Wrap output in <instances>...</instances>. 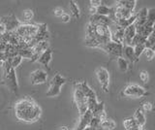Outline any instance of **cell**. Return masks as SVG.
<instances>
[{
	"instance_id": "1",
	"label": "cell",
	"mask_w": 155,
	"mask_h": 130,
	"mask_svg": "<svg viewBox=\"0 0 155 130\" xmlns=\"http://www.w3.org/2000/svg\"><path fill=\"white\" fill-rule=\"evenodd\" d=\"M15 115L18 120L32 123L40 118L42 109L32 98L26 96L15 104Z\"/></svg>"
},
{
	"instance_id": "2",
	"label": "cell",
	"mask_w": 155,
	"mask_h": 130,
	"mask_svg": "<svg viewBox=\"0 0 155 130\" xmlns=\"http://www.w3.org/2000/svg\"><path fill=\"white\" fill-rule=\"evenodd\" d=\"M3 81L4 84L7 85V88L17 93L18 91V83L16 75V70L12 68L11 65L8 63V61H5L3 64Z\"/></svg>"
},
{
	"instance_id": "3",
	"label": "cell",
	"mask_w": 155,
	"mask_h": 130,
	"mask_svg": "<svg viewBox=\"0 0 155 130\" xmlns=\"http://www.w3.org/2000/svg\"><path fill=\"white\" fill-rule=\"evenodd\" d=\"M95 74L97 77L99 84L101 85L102 89L104 92H109V85H110V72L108 69L104 67H99L95 71Z\"/></svg>"
},
{
	"instance_id": "4",
	"label": "cell",
	"mask_w": 155,
	"mask_h": 130,
	"mask_svg": "<svg viewBox=\"0 0 155 130\" xmlns=\"http://www.w3.org/2000/svg\"><path fill=\"white\" fill-rule=\"evenodd\" d=\"M102 49H103L111 58H118V57L122 56V51H123L122 44H118V43L110 41L109 43H107Z\"/></svg>"
},
{
	"instance_id": "5",
	"label": "cell",
	"mask_w": 155,
	"mask_h": 130,
	"mask_svg": "<svg viewBox=\"0 0 155 130\" xmlns=\"http://www.w3.org/2000/svg\"><path fill=\"white\" fill-rule=\"evenodd\" d=\"M123 95L127 97L140 98L147 94V91L139 85H129L123 89Z\"/></svg>"
},
{
	"instance_id": "6",
	"label": "cell",
	"mask_w": 155,
	"mask_h": 130,
	"mask_svg": "<svg viewBox=\"0 0 155 130\" xmlns=\"http://www.w3.org/2000/svg\"><path fill=\"white\" fill-rule=\"evenodd\" d=\"M38 30V25H21L17 29V34L21 38H34Z\"/></svg>"
},
{
	"instance_id": "7",
	"label": "cell",
	"mask_w": 155,
	"mask_h": 130,
	"mask_svg": "<svg viewBox=\"0 0 155 130\" xmlns=\"http://www.w3.org/2000/svg\"><path fill=\"white\" fill-rule=\"evenodd\" d=\"M0 22L5 25L7 32L16 31L17 28L21 25V22L18 20L17 17L15 15H9V16L2 17L1 20H0Z\"/></svg>"
},
{
	"instance_id": "8",
	"label": "cell",
	"mask_w": 155,
	"mask_h": 130,
	"mask_svg": "<svg viewBox=\"0 0 155 130\" xmlns=\"http://www.w3.org/2000/svg\"><path fill=\"white\" fill-rule=\"evenodd\" d=\"M74 99H75V102H76L77 108H78V111H79L80 115H84L87 111L86 98L84 95V93H82L78 88H75V90H74Z\"/></svg>"
},
{
	"instance_id": "9",
	"label": "cell",
	"mask_w": 155,
	"mask_h": 130,
	"mask_svg": "<svg viewBox=\"0 0 155 130\" xmlns=\"http://www.w3.org/2000/svg\"><path fill=\"white\" fill-rule=\"evenodd\" d=\"M48 80V74L46 71L38 69L33 71L30 75V82L32 85H41L46 83Z\"/></svg>"
},
{
	"instance_id": "10",
	"label": "cell",
	"mask_w": 155,
	"mask_h": 130,
	"mask_svg": "<svg viewBox=\"0 0 155 130\" xmlns=\"http://www.w3.org/2000/svg\"><path fill=\"white\" fill-rule=\"evenodd\" d=\"M89 23L93 25H104L110 27L113 25V22L110 21V18L109 17L105 16H100V15H91L89 18Z\"/></svg>"
},
{
	"instance_id": "11",
	"label": "cell",
	"mask_w": 155,
	"mask_h": 130,
	"mask_svg": "<svg viewBox=\"0 0 155 130\" xmlns=\"http://www.w3.org/2000/svg\"><path fill=\"white\" fill-rule=\"evenodd\" d=\"M48 25L47 23H42V25H38V30L35 37L33 38L35 44L38 42H44L48 40Z\"/></svg>"
},
{
	"instance_id": "12",
	"label": "cell",
	"mask_w": 155,
	"mask_h": 130,
	"mask_svg": "<svg viewBox=\"0 0 155 130\" xmlns=\"http://www.w3.org/2000/svg\"><path fill=\"white\" fill-rule=\"evenodd\" d=\"M75 88H79L81 91V92L84 93V95L85 96V98H94V97H97L95 92H94V90L90 88L86 82H79V83L76 84Z\"/></svg>"
},
{
	"instance_id": "13",
	"label": "cell",
	"mask_w": 155,
	"mask_h": 130,
	"mask_svg": "<svg viewBox=\"0 0 155 130\" xmlns=\"http://www.w3.org/2000/svg\"><path fill=\"white\" fill-rule=\"evenodd\" d=\"M122 57L125 58L130 63H135L139 59L136 58L135 52H134V48L131 46L123 45V51H122Z\"/></svg>"
},
{
	"instance_id": "14",
	"label": "cell",
	"mask_w": 155,
	"mask_h": 130,
	"mask_svg": "<svg viewBox=\"0 0 155 130\" xmlns=\"http://www.w3.org/2000/svg\"><path fill=\"white\" fill-rule=\"evenodd\" d=\"M51 59H52V51H51V48H48L47 51L42 52V54L39 55L37 61L40 64H42L43 66L48 67V66H50V63H51Z\"/></svg>"
},
{
	"instance_id": "15",
	"label": "cell",
	"mask_w": 155,
	"mask_h": 130,
	"mask_svg": "<svg viewBox=\"0 0 155 130\" xmlns=\"http://www.w3.org/2000/svg\"><path fill=\"white\" fill-rule=\"evenodd\" d=\"M92 118H93V115H92L91 111L87 110L84 115H81L80 123H79V125H78L77 129H75V130H84V128H86L89 125V122H90Z\"/></svg>"
},
{
	"instance_id": "16",
	"label": "cell",
	"mask_w": 155,
	"mask_h": 130,
	"mask_svg": "<svg viewBox=\"0 0 155 130\" xmlns=\"http://www.w3.org/2000/svg\"><path fill=\"white\" fill-rule=\"evenodd\" d=\"M136 35V27L134 25L126 27L124 29V34H123V45L130 46L131 41Z\"/></svg>"
},
{
	"instance_id": "17",
	"label": "cell",
	"mask_w": 155,
	"mask_h": 130,
	"mask_svg": "<svg viewBox=\"0 0 155 130\" xmlns=\"http://www.w3.org/2000/svg\"><path fill=\"white\" fill-rule=\"evenodd\" d=\"M92 115H93V117H96L98 118L101 122L102 120H104L107 118V115H106V112H105V104L104 102H98L97 105L95 106V108L92 111Z\"/></svg>"
},
{
	"instance_id": "18",
	"label": "cell",
	"mask_w": 155,
	"mask_h": 130,
	"mask_svg": "<svg viewBox=\"0 0 155 130\" xmlns=\"http://www.w3.org/2000/svg\"><path fill=\"white\" fill-rule=\"evenodd\" d=\"M133 118L135 119V122L137 123L138 126H144L145 122H147V118H145V115L143 113V111L142 110V108H139L136 110Z\"/></svg>"
},
{
	"instance_id": "19",
	"label": "cell",
	"mask_w": 155,
	"mask_h": 130,
	"mask_svg": "<svg viewBox=\"0 0 155 130\" xmlns=\"http://www.w3.org/2000/svg\"><path fill=\"white\" fill-rule=\"evenodd\" d=\"M48 48H50V44H48V41L38 42L37 44H35V46L32 48V51H33L34 54L40 55L42 52L47 51Z\"/></svg>"
},
{
	"instance_id": "20",
	"label": "cell",
	"mask_w": 155,
	"mask_h": 130,
	"mask_svg": "<svg viewBox=\"0 0 155 130\" xmlns=\"http://www.w3.org/2000/svg\"><path fill=\"white\" fill-rule=\"evenodd\" d=\"M116 5H118L124 9H127V10L131 12H134L136 5H137V1H135V0H120V1L117 2Z\"/></svg>"
},
{
	"instance_id": "21",
	"label": "cell",
	"mask_w": 155,
	"mask_h": 130,
	"mask_svg": "<svg viewBox=\"0 0 155 130\" xmlns=\"http://www.w3.org/2000/svg\"><path fill=\"white\" fill-rule=\"evenodd\" d=\"M115 127H116V122L111 118H107L106 119L102 120L100 123V128L104 130H114L115 129Z\"/></svg>"
},
{
	"instance_id": "22",
	"label": "cell",
	"mask_w": 155,
	"mask_h": 130,
	"mask_svg": "<svg viewBox=\"0 0 155 130\" xmlns=\"http://www.w3.org/2000/svg\"><path fill=\"white\" fill-rule=\"evenodd\" d=\"M69 9H70V13L71 16L74 18H81V11L80 8L78 6L77 2L75 1H70L69 2Z\"/></svg>"
},
{
	"instance_id": "23",
	"label": "cell",
	"mask_w": 155,
	"mask_h": 130,
	"mask_svg": "<svg viewBox=\"0 0 155 130\" xmlns=\"http://www.w3.org/2000/svg\"><path fill=\"white\" fill-rule=\"evenodd\" d=\"M111 12H113V8H110L109 6L105 5V4H102V5L96 8V14L100 16L109 17L111 14Z\"/></svg>"
},
{
	"instance_id": "24",
	"label": "cell",
	"mask_w": 155,
	"mask_h": 130,
	"mask_svg": "<svg viewBox=\"0 0 155 130\" xmlns=\"http://www.w3.org/2000/svg\"><path fill=\"white\" fill-rule=\"evenodd\" d=\"M66 84V79L64 77H62L60 74H56L52 77V79L51 81V85H56V86H59L61 88L62 85H64Z\"/></svg>"
},
{
	"instance_id": "25",
	"label": "cell",
	"mask_w": 155,
	"mask_h": 130,
	"mask_svg": "<svg viewBox=\"0 0 155 130\" xmlns=\"http://www.w3.org/2000/svg\"><path fill=\"white\" fill-rule=\"evenodd\" d=\"M17 54L19 55L21 58H27L31 59V57L33 55V51L32 48H27V49H22V50H17Z\"/></svg>"
},
{
	"instance_id": "26",
	"label": "cell",
	"mask_w": 155,
	"mask_h": 130,
	"mask_svg": "<svg viewBox=\"0 0 155 130\" xmlns=\"http://www.w3.org/2000/svg\"><path fill=\"white\" fill-rule=\"evenodd\" d=\"M60 92H61V88L51 85L50 88H48V91L46 92V95L48 96V97H55V96L59 95Z\"/></svg>"
},
{
	"instance_id": "27",
	"label": "cell",
	"mask_w": 155,
	"mask_h": 130,
	"mask_svg": "<svg viewBox=\"0 0 155 130\" xmlns=\"http://www.w3.org/2000/svg\"><path fill=\"white\" fill-rule=\"evenodd\" d=\"M6 61H8V63L11 65V67L12 68H14V69H16L18 66H19L21 65V61H22V58L19 55H15V56H13V57H10V58H8Z\"/></svg>"
},
{
	"instance_id": "28",
	"label": "cell",
	"mask_w": 155,
	"mask_h": 130,
	"mask_svg": "<svg viewBox=\"0 0 155 130\" xmlns=\"http://www.w3.org/2000/svg\"><path fill=\"white\" fill-rule=\"evenodd\" d=\"M116 62H117V65H118V68L121 72H126L128 70V66H129V62L126 60L125 58H123L122 56L118 57L116 58Z\"/></svg>"
},
{
	"instance_id": "29",
	"label": "cell",
	"mask_w": 155,
	"mask_h": 130,
	"mask_svg": "<svg viewBox=\"0 0 155 130\" xmlns=\"http://www.w3.org/2000/svg\"><path fill=\"white\" fill-rule=\"evenodd\" d=\"M145 41H147V38H144V37L140 36V35H139V34L136 33V35L134 36L132 41H131L130 46L131 47H135V46H137V45H144Z\"/></svg>"
},
{
	"instance_id": "30",
	"label": "cell",
	"mask_w": 155,
	"mask_h": 130,
	"mask_svg": "<svg viewBox=\"0 0 155 130\" xmlns=\"http://www.w3.org/2000/svg\"><path fill=\"white\" fill-rule=\"evenodd\" d=\"M136 126H138V125H137V123H136L135 119L133 118H127L123 122V127L125 128V130H131Z\"/></svg>"
},
{
	"instance_id": "31",
	"label": "cell",
	"mask_w": 155,
	"mask_h": 130,
	"mask_svg": "<svg viewBox=\"0 0 155 130\" xmlns=\"http://www.w3.org/2000/svg\"><path fill=\"white\" fill-rule=\"evenodd\" d=\"M144 47L145 49H151L154 50V47H155V39H154V33H152L151 35H149L147 38V41L144 43Z\"/></svg>"
},
{
	"instance_id": "32",
	"label": "cell",
	"mask_w": 155,
	"mask_h": 130,
	"mask_svg": "<svg viewBox=\"0 0 155 130\" xmlns=\"http://www.w3.org/2000/svg\"><path fill=\"white\" fill-rule=\"evenodd\" d=\"M133 48H134V52H135L136 58L139 59L140 56L143 55V51L145 50V47H144V45H137V46H135Z\"/></svg>"
},
{
	"instance_id": "33",
	"label": "cell",
	"mask_w": 155,
	"mask_h": 130,
	"mask_svg": "<svg viewBox=\"0 0 155 130\" xmlns=\"http://www.w3.org/2000/svg\"><path fill=\"white\" fill-rule=\"evenodd\" d=\"M100 123H101V120L98 118L93 117L91 118L88 126L91 128H94V129H100Z\"/></svg>"
},
{
	"instance_id": "34",
	"label": "cell",
	"mask_w": 155,
	"mask_h": 130,
	"mask_svg": "<svg viewBox=\"0 0 155 130\" xmlns=\"http://www.w3.org/2000/svg\"><path fill=\"white\" fill-rule=\"evenodd\" d=\"M143 54L144 55L145 58H147V60H149V61L152 60L154 58V56H155V52H154V50H151V49H145Z\"/></svg>"
},
{
	"instance_id": "35",
	"label": "cell",
	"mask_w": 155,
	"mask_h": 130,
	"mask_svg": "<svg viewBox=\"0 0 155 130\" xmlns=\"http://www.w3.org/2000/svg\"><path fill=\"white\" fill-rule=\"evenodd\" d=\"M140 79L143 83H147L148 80H149V75H148V72L145 71V70H142L140 72Z\"/></svg>"
},
{
	"instance_id": "36",
	"label": "cell",
	"mask_w": 155,
	"mask_h": 130,
	"mask_svg": "<svg viewBox=\"0 0 155 130\" xmlns=\"http://www.w3.org/2000/svg\"><path fill=\"white\" fill-rule=\"evenodd\" d=\"M34 17V13L32 10H25V11H23V18H24V20H26V21H30L32 20Z\"/></svg>"
},
{
	"instance_id": "37",
	"label": "cell",
	"mask_w": 155,
	"mask_h": 130,
	"mask_svg": "<svg viewBox=\"0 0 155 130\" xmlns=\"http://www.w3.org/2000/svg\"><path fill=\"white\" fill-rule=\"evenodd\" d=\"M153 109V105L150 103V102H144L143 104V111H145V112H151Z\"/></svg>"
},
{
	"instance_id": "38",
	"label": "cell",
	"mask_w": 155,
	"mask_h": 130,
	"mask_svg": "<svg viewBox=\"0 0 155 130\" xmlns=\"http://www.w3.org/2000/svg\"><path fill=\"white\" fill-rule=\"evenodd\" d=\"M53 13H54V16H55V17H58V18H61V17L65 14L64 10H63V9L60 8V7L55 8L54 10H53Z\"/></svg>"
},
{
	"instance_id": "39",
	"label": "cell",
	"mask_w": 155,
	"mask_h": 130,
	"mask_svg": "<svg viewBox=\"0 0 155 130\" xmlns=\"http://www.w3.org/2000/svg\"><path fill=\"white\" fill-rule=\"evenodd\" d=\"M89 3H90V7L93 8H97L103 4V2L100 1V0H91V1H89Z\"/></svg>"
},
{
	"instance_id": "40",
	"label": "cell",
	"mask_w": 155,
	"mask_h": 130,
	"mask_svg": "<svg viewBox=\"0 0 155 130\" xmlns=\"http://www.w3.org/2000/svg\"><path fill=\"white\" fill-rule=\"evenodd\" d=\"M7 60V57H6V55H5V52H0V67H2L4 62Z\"/></svg>"
},
{
	"instance_id": "41",
	"label": "cell",
	"mask_w": 155,
	"mask_h": 130,
	"mask_svg": "<svg viewBox=\"0 0 155 130\" xmlns=\"http://www.w3.org/2000/svg\"><path fill=\"white\" fill-rule=\"evenodd\" d=\"M70 20H71L70 15H68V14H66V13L61 17V21H62L63 22H69Z\"/></svg>"
},
{
	"instance_id": "42",
	"label": "cell",
	"mask_w": 155,
	"mask_h": 130,
	"mask_svg": "<svg viewBox=\"0 0 155 130\" xmlns=\"http://www.w3.org/2000/svg\"><path fill=\"white\" fill-rule=\"evenodd\" d=\"M6 32H7L6 27H5V25H2V23L0 22V36L3 35L4 33H6Z\"/></svg>"
},
{
	"instance_id": "43",
	"label": "cell",
	"mask_w": 155,
	"mask_h": 130,
	"mask_svg": "<svg viewBox=\"0 0 155 130\" xmlns=\"http://www.w3.org/2000/svg\"><path fill=\"white\" fill-rule=\"evenodd\" d=\"M89 12H90L91 15H95V14H96V8L90 7V8H89Z\"/></svg>"
},
{
	"instance_id": "44",
	"label": "cell",
	"mask_w": 155,
	"mask_h": 130,
	"mask_svg": "<svg viewBox=\"0 0 155 130\" xmlns=\"http://www.w3.org/2000/svg\"><path fill=\"white\" fill-rule=\"evenodd\" d=\"M131 130H145L143 126H136L134 128H132Z\"/></svg>"
},
{
	"instance_id": "45",
	"label": "cell",
	"mask_w": 155,
	"mask_h": 130,
	"mask_svg": "<svg viewBox=\"0 0 155 130\" xmlns=\"http://www.w3.org/2000/svg\"><path fill=\"white\" fill-rule=\"evenodd\" d=\"M84 130H101V128H100V129H94V128H91V127H89V126H87V127L84 128Z\"/></svg>"
},
{
	"instance_id": "46",
	"label": "cell",
	"mask_w": 155,
	"mask_h": 130,
	"mask_svg": "<svg viewBox=\"0 0 155 130\" xmlns=\"http://www.w3.org/2000/svg\"><path fill=\"white\" fill-rule=\"evenodd\" d=\"M59 130H68V128L66 126H61L59 127Z\"/></svg>"
}]
</instances>
